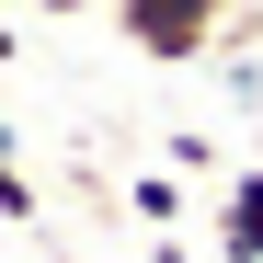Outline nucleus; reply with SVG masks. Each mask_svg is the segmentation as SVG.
Returning a JSON list of instances; mask_svg holds the SVG:
<instances>
[{
  "instance_id": "nucleus-1",
  "label": "nucleus",
  "mask_w": 263,
  "mask_h": 263,
  "mask_svg": "<svg viewBox=\"0 0 263 263\" xmlns=\"http://www.w3.org/2000/svg\"><path fill=\"white\" fill-rule=\"evenodd\" d=\"M240 23V0H115V34L138 46L149 69H195L217 58V34Z\"/></svg>"
},
{
  "instance_id": "nucleus-2",
  "label": "nucleus",
  "mask_w": 263,
  "mask_h": 263,
  "mask_svg": "<svg viewBox=\"0 0 263 263\" xmlns=\"http://www.w3.org/2000/svg\"><path fill=\"white\" fill-rule=\"evenodd\" d=\"M217 252H229V263H263V160L229 172V195H217Z\"/></svg>"
},
{
  "instance_id": "nucleus-3",
  "label": "nucleus",
  "mask_w": 263,
  "mask_h": 263,
  "mask_svg": "<svg viewBox=\"0 0 263 263\" xmlns=\"http://www.w3.org/2000/svg\"><path fill=\"white\" fill-rule=\"evenodd\" d=\"M126 206H138L149 229H172V217H183V172H138V183H126Z\"/></svg>"
},
{
  "instance_id": "nucleus-4",
  "label": "nucleus",
  "mask_w": 263,
  "mask_h": 263,
  "mask_svg": "<svg viewBox=\"0 0 263 263\" xmlns=\"http://www.w3.org/2000/svg\"><path fill=\"white\" fill-rule=\"evenodd\" d=\"M0 217H12V229H23V217H34V183H23L12 160H0Z\"/></svg>"
},
{
  "instance_id": "nucleus-5",
  "label": "nucleus",
  "mask_w": 263,
  "mask_h": 263,
  "mask_svg": "<svg viewBox=\"0 0 263 263\" xmlns=\"http://www.w3.org/2000/svg\"><path fill=\"white\" fill-rule=\"evenodd\" d=\"M23 12H92V0H23Z\"/></svg>"
},
{
  "instance_id": "nucleus-6",
  "label": "nucleus",
  "mask_w": 263,
  "mask_h": 263,
  "mask_svg": "<svg viewBox=\"0 0 263 263\" xmlns=\"http://www.w3.org/2000/svg\"><path fill=\"white\" fill-rule=\"evenodd\" d=\"M0 69H12V23H0Z\"/></svg>"
},
{
  "instance_id": "nucleus-7",
  "label": "nucleus",
  "mask_w": 263,
  "mask_h": 263,
  "mask_svg": "<svg viewBox=\"0 0 263 263\" xmlns=\"http://www.w3.org/2000/svg\"><path fill=\"white\" fill-rule=\"evenodd\" d=\"M0 160H12V115H0Z\"/></svg>"
}]
</instances>
